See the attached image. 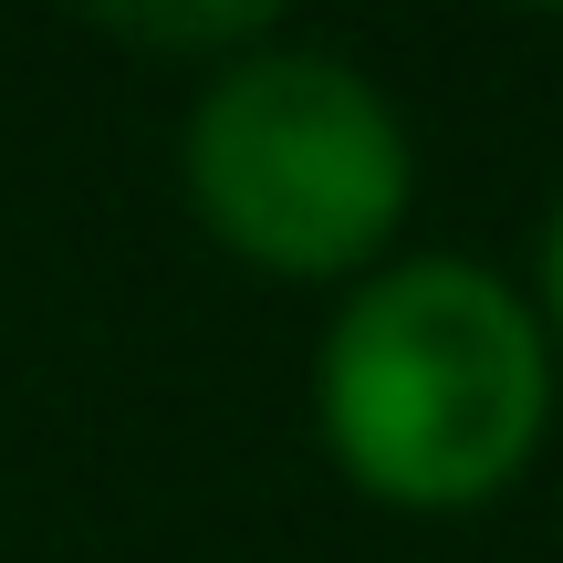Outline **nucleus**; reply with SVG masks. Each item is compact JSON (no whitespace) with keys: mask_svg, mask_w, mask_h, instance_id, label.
Returning a JSON list of instances; mask_svg holds the SVG:
<instances>
[{"mask_svg":"<svg viewBox=\"0 0 563 563\" xmlns=\"http://www.w3.org/2000/svg\"><path fill=\"white\" fill-rule=\"evenodd\" d=\"M553 407L543 323L470 262L376 272L323 334V439L376 501L460 511L532 460Z\"/></svg>","mask_w":563,"mask_h":563,"instance_id":"obj_1","label":"nucleus"},{"mask_svg":"<svg viewBox=\"0 0 563 563\" xmlns=\"http://www.w3.org/2000/svg\"><path fill=\"white\" fill-rule=\"evenodd\" d=\"M188 199L262 272H365L407 220V136L365 74L323 53H262L220 74L188 125Z\"/></svg>","mask_w":563,"mask_h":563,"instance_id":"obj_2","label":"nucleus"},{"mask_svg":"<svg viewBox=\"0 0 563 563\" xmlns=\"http://www.w3.org/2000/svg\"><path fill=\"white\" fill-rule=\"evenodd\" d=\"M84 11L146 53H220V42H251L262 21H282V0H84Z\"/></svg>","mask_w":563,"mask_h":563,"instance_id":"obj_3","label":"nucleus"},{"mask_svg":"<svg viewBox=\"0 0 563 563\" xmlns=\"http://www.w3.org/2000/svg\"><path fill=\"white\" fill-rule=\"evenodd\" d=\"M543 292H553V323H563V209H553V230H543Z\"/></svg>","mask_w":563,"mask_h":563,"instance_id":"obj_4","label":"nucleus"},{"mask_svg":"<svg viewBox=\"0 0 563 563\" xmlns=\"http://www.w3.org/2000/svg\"><path fill=\"white\" fill-rule=\"evenodd\" d=\"M543 11H563V0H543Z\"/></svg>","mask_w":563,"mask_h":563,"instance_id":"obj_5","label":"nucleus"}]
</instances>
